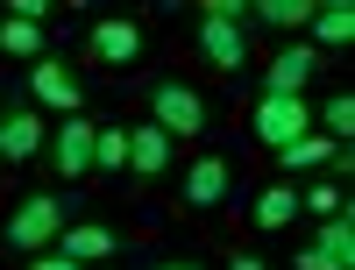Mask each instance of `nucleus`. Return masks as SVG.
<instances>
[{
  "instance_id": "6ab92c4d",
  "label": "nucleus",
  "mask_w": 355,
  "mask_h": 270,
  "mask_svg": "<svg viewBox=\"0 0 355 270\" xmlns=\"http://www.w3.org/2000/svg\"><path fill=\"white\" fill-rule=\"evenodd\" d=\"M93 171H128V128L121 121H107L93 135Z\"/></svg>"
},
{
  "instance_id": "7ed1b4c3",
  "label": "nucleus",
  "mask_w": 355,
  "mask_h": 270,
  "mask_svg": "<svg viewBox=\"0 0 355 270\" xmlns=\"http://www.w3.org/2000/svg\"><path fill=\"white\" fill-rule=\"evenodd\" d=\"M249 128H256V142H263V149H284V142L313 135V107H306L299 93H263V100H256V114H249Z\"/></svg>"
},
{
  "instance_id": "9b49d317",
  "label": "nucleus",
  "mask_w": 355,
  "mask_h": 270,
  "mask_svg": "<svg viewBox=\"0 0 355 270\" xmlns=\"http://www.w3.org/2000/svg\"><path fill=\"white\" fill-rule=\"evenodd\" d=\"M128 171H135V178H164V171H171V135H164L157 121H135V128H128Z\"/></svg>"
},
{
  "instance_id": "0eeeda50",
  "label": "nucleus",
  "mask_w": 355,
  "mask_h": 270,
  "mask_svg": "<svg viewBox=\"0 0 355 270\" xmlns=\"http://www.w3.org/2000/svg\"><path fill=\"white\" fill-rule=\"evenodd\" d=\"M85 50H93V65L128 71L135 57H142V22H135V15H107V22L93 28V43H85Z\"/></svg>"
},
{
  "instance_id": "412c9836",
  "label": "nucleus",
  "mask_w": 355,
  "mask_h": 270,
  "mask_svg": "<svg viewBox=\"0 0 355 270\" xmlns=\"http://www.w3.org/2000/svg\"><path fill=\"white\" fill-rule=\"evenodd\" d=\"M299 214L334 221V214H348V199H341V185H313V192H299Z\"/></svg>"
},
{
  "instance_id": "20e7f679",
  "label": "nucleus",
  "mask_w": 355,
  "mask_h": 270,
  "mask_svg": "<svg viewBox=\"0 0 355 270\" xmlns=\"http://www.w3.org/2000/svg\"><path fill=\"white\" fill-rule=\"evenodd\" d=\"M150 121L164 135H206V100L192 93L185 78H157L150 85Z\"/></svg>"
},
{
  "instance_id": "dca6fc26",
  "label": "nucleus",
  "mask_w": 355,
  "mask_h": 270,
  "mask_svg": "<svg viewBox=\"0 0 355 270\" xmlns=\"http://www.w3.org/2000/svg\"><path fill=\"white\" fill-rule=\"evenodd\" d=\"M263 235H277V228H291L299 221V185H270V192H256V214H249Z\"/></svg>"
},
{
  "instance_id": "5701e85b",
  "label": "nucleus",
  "mask_w": 355,
  "mask_h": 270,
  "mask_svg": "<svg viewBox=\"0 0 355 270\" xmlns=\"http://www.w3.org/2000/svg\"><path fill=\"white\" fill-rule=\"evenodd\" d=\"M28 270H85V263H71V256H57V249H43V256H28Z\"/></svg>"
},
{
  "instance_id": "9d476101",
  "label": "nucleus",
  "mask_w": 355,
  "mask_h": 270,
  "mask_svg": "<svg viewBox=\"0 0 355 270\" xmlns=\"http://www.w3.org/2000/svg\"><path fill=\"white\" fill-rule=\"evenodd\" d=\"M348 43H355V8H348V0L313 8V22H306V50H348Z\"/></svg>"
},
{
  "instance_id": "423d86ee",
  "label": "nucleus",
  "mask_w": 355,
  "mask_h": 270,
  "mask_svg": "<svg viewBox=\"0 0 355 270\" xmlns=\"http://www.w3.org/2000/svg\"><path fill=\"white\" fill-rule=\"evenodd\" d=\"M28 100H43L57 114H78L85 107V85H78V71L64 65V57H43V65H28Z\"/></svg>"
},
{
  "instance_id": "f3484780",
  "label": "nucleus",
  "mask_w": 355,
  "mask_h": 270,
  "mask_svg": "<svg viewBox=\"0 0 355 270\" xmlns=\"http://www.w3.org/2000/svg\"><path fill=\"white\" fill-rule=\"evenodd\" d=\"M242 22H263V28H306L313 22V0H256V8H242Z\"/></svg>"
},
{
  "instance_id": "f03ea898",
  "label": "nucleus",
  "mask_w": 355,
  "mask_h": 270,
  "mask_svg": "<svg viewBox=\"0 0 355 270\" xmlns=\"http://www.w3.org/2000/svg\"><path fill=\"white\" fill-rule=\"evenodd\" d=\"M64 214H71V206H57V192H28L15 214H8V249H21V256L57 249V235H64Z\"/></svg>"
},
{
  "instance_id": "2eb2a0df",
  "label": "nucleus",
  "mask_w": 355,
  "mask_h": 270,
  "mask_svg": "<svg viewBox=\"0 0 355 270\" xmlns=\"http://www.w3.org/2000/svg\"><path fill=\"white\" fill-rule=\"evenodd\" d=\"M334 157H341V142H334V135H320V128L277 149V164H284V171H320V164H334Z\"/></svg>"
},
{
  "instance_id": "f8f14e48",
  "label": "nucleus",
  "mask_w": 355,
  "mask_h": 270,
  "mask_svg": "<svg viewBox=\"0 0 355 270\" xmlns=\"http://www.w3.org/2000/svg\"><path fill=\"white\" fill-rule=\"evenodd\" d=\"M320 71V50H306V43H284L277 57H270V71H263V93H299V85Z\"/></svg>"
},
{
  "instance_id": "39448f33",
  "label": "nucleus",
  "mask_w": 355,
  "mask_h": 270,
  "mask_svg": "<svg viewBox=\"0 0 355 270\" xmlns=\"http://www.w3.org/2000/svg\"><path fill=\"white\" fill-rule=\"evenodd\" d=\"M234 192V164H227V149H206V157H192L185 171V206L192 214H214V206H227Z\"/></svg>"
},
{
  "instance_id": "ddd939ff",
  "label": "nucleus",
  "mask_w": 355,
  "mask_h": 270,
  "mask_svg": "<svg viewBox=\"0 0 355 270\" xmlns=\"http://www.w3.org/2000/svg\"><path fill=\"white\" fill-rule=\"evenodd\" d=\"M36 149H43V121L28 107H15L8 121H0V164H28Z\"/></svg>"
},
{
  "instance_id": "b1692460",
  "label": "nucleus",
  "mask_w": 355,
  "mask_h": 270,
  "mask_svg": "<svg viewBox=\"0 0 355 270\" xmlns=\"http://www.w3.org/2000/svg\"><path fill=\"white\" fill-rule=\"evenodd\" d=\"M227 270H270V263H263V256H249V249H234V256H227Z\"/></svg>"
},
{
  "instance_id": "aec40b11",
  "label": "nucleus",
  "mask_w": 355,
  "mask_h": 270,
  "mask_svg": "<svg viewBox=\"0 0 355 270\" xmlns=\"http://www.w3.org/2000/svg\"><path fill=\"white\" fill-rule=\"evenodd\" d=\"M320 135H334L348 149V135H355V93H334L327 107H320Z\"/></svg>"
},
{
  "instance_id": "f257e3e1",
  "label": "nucleus",
  "mask_w": 355,
  "mask_h": 270,
  "mask_svg": "<svg viewBox=\"0 0 355 270\" xmlns=\"http://www.w3.org/2000/svg\"><path fill=\"white\" fill-rule=\"evenodd\" d=\"M199 57L214 71H242L249 65V22H242V0H214V8L199 15Z\"/></svg>"
},
{
  "instance_id": "393cba45",
  "label": "nucleus",
  "mask_w": 355,
  "mask_h": 270,
  "mask_svg": "<svg viewBox=\"0 0 355 270\" xmlns=\"http://www.w3.org/2000/svg\"><path fill=\"white\" fill-rule=\"evenodd\" d=\"M157 270H206V263H199V256H164Z\"/></svg>"
},
{
  "instance_id": "4468645a",
  "label": "nucleus",
  "mask_w": 355,
  "mask_h": 270,
  "mask_svg": "<svg viewBox=\"0 0 355 270\" xmlns=\"http://www.w3.org/2000/svg\"><path fill=\"white\" fill-rule=\"evenodd\" d=\"M0 50H8V57H28V65H43V57H50V36H43V22L0 15Z\"/></svg>"
},
{
  "instance_id": "1a4fd4ad",
  "label": "nucleus",
  "mask_w": 355,
  "mask_h": 270,
  "mask_svg": "<svg viewBox=\"0 0 355 270\" xmlns=\"http://www.w3.org/2000/svg\"><path fill=\"white\" fill-rule=\"evenodd\" d=\"M93 121L85 114H64V128H57V178H85L93 171Z\"/></svg>"
},
{
  "instance_id": "6e6552de",
  "label": "nucleus",
  "mask_w": 355,
  "mask_h": 270,
  "mask_svg": "<svg viewBox=\"0 0 355 270\" xmlns=\"http://www.w3.org/2000/svg\"><path fill=\"white\" fill-rule=\"evenodd\" d=\"M57 256H71V263H107V256H121V228L64 221V235H57Z\"/></svg>"
},
{
  "instance_id": "4be33fe9",
  "label": "nucleus",
  "mask_w": 355,
  "mask_h": 270,
  "mask_svg": "<svg viewBox=\"0 0 355 270\" xmlns=\"http://www.w3.org/2000/svg\"><path fill=\"white\" fill-rule=\"evenodd\" d=\"M291 270H341L334 256H320V249H299V256H291Z\"/></svg>"
},
{
  "instance_id": "a211bd4d",
  "label": "nucleus",
  "mask_w": 355,
  "mask_h": 270,
  "mask_svg": "<svg viewBox=\"0 0 355 270\" xmlns=\"http://www.w3.org/2000/svg\"><path fill=\"white\" fill-rule=\"evenodd\" d=\"M313 249H320V256H334L341 270H355V214H334V221H320Z\"/></svg>"
}]
</instances>
